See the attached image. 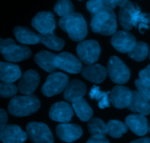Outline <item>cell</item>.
Returning <instances> with one entry per match:
<instances>
[{
	"label": "cell",
	"mask_w": 150,
	"mask_h": 143,
	"mask_svg": "<svg viewBox=\"0 0 150 143\" xmlns=\"http://www.w3.org/2000/svg\"><path fill=\"white\" fill-rule=\"evenodd\" d=\"M119 20L125 31L137 27L140 32L143 33L144 30L150 28L149 15L142 13L139 6H135L130 1L120 8Z\"/></svg>",
	"instance_id": "1"
},
{
	"label": "cell",
	"mask_w": 150,
	"mask_h": 143,
	"mask_svg": "<svg viewBox=\"0 0 150 143\" xmlns=\"http://www.w3.org/2000/svg\"><path fill=\"white\" fill-rule=\"evenodd\" d=\"M90 25L92 31L96 33L103 35L115 34L117 29V21L113 9L105 7L92 13Z\"/></svg>",
	"instance_id": "2"
},
{
	"label": "cell",
	"mask_w": 150,
	"mask_h": 143,
	"mask_svg": "<svg viewBox=\"0 0 150 143\" xmlns=\"http://www.w3.org/2000/svg\"><path fill=\"white\" fill-rule=\"evenodd\" d=\"M59 25L74 41H81L87 35L86 22L79 13H73L62 17L59 21Z\"/></svg>",
	"instance_id": "3"
},
{
	"label": "cell",
	"mask_w": 150,
	"mask_h": 143,
	"mask_svg": "<svg viewBox=\"0 0 150 143\" xmlns=\"http://www.w3.org/2000/svg\"><path fill=\"white\" fill-rule=\"evenodd\" d=\"M40 102L36 96L26 95L13 97L8 105L9 112L16 117H24L39 110Z\"/></svg>",
	"instance_id": "4"
},
{
	"label": "cell",
	"mask_w": 150,
	"mask_h": 143,
	"mask_svg": "<svg viewBox=\"0 0 150 143\" xmlns=\"http://www.w3.org/2000/svg\"><path fill=\"white\" fill-rule=\"evenodd\" d=\"M0 51L3 57L10 62H20L31 56V51L28 47L16 45L10 38L1 40Z\"/></svg>",
	"instance_id": "5"
},
{
	"label": "cell",
	"mask_w": 150,
	"mask_h": 143,
	"mask_svg": "<svg viewBox=\"0 0 150 143\" xmlns=\"http://www.w3.org/2000/svg\"><path fill=\"white\" fill-rule=\"evenodd\" d=\"M108 73L112 82L114 83L125 84L129 80L130 72L126 65L115 56L110 57L108 62Z\"/></svg>",
	"instance_id": "6"
},
{
	"label": "cell",
	"mask_w": 150,
	"mask_h": 143,
	"mask_svg": "<svg viewBox=\"0 0 150 143\" xmlns=\"http://www.w3.org/2000/svg\"><path fill=\"white\" fill-rule=\"evenodd\" d=\"M68 76L64 73H53L48 76L46 82L42 86V93L47 97H51L60 93L68 85Z\"/></svg>",
	"instance_id": "7"
},
{
	"label": "cell",
	"mask_w": 150,
	"mask_h": 143,
	"mask_svg": "<svg viewBox=\"0 0 150 143\" xmlns=\"http://www.w3.org/2000/svg\"><path fill=\"white\" fill-rule=\"evenodd\" d=\"M77 54L82 62L86 65H92L98 60L100 54V47L96 41H82L77 46Z\"/></svg>",
	"instance_id": "8"
},
{
	"label": "cell",
	"mask_w": 150,
	"mask_h": 143,
	"mask_svg": "<svg viewBox=\"0 0 150 143\" xmlns=\"http://www.w3.org/2000/svg\"><path fill=\"white\" fill-rule=\"evenodd\" d=\"M26 129L32 143H54L52 133L45 123L31 122L28 123Z\"/></svg>",
	"instance_id": "9"
},
{
	"label": "cell",
	"mask_w": 150,
	"mask_h": 143,
	"mask_svg": "<svg viewBox=\"0 0 150 143\" xmlns=\"http://www.w3.org/2000/svg\"><path fill=\"white\" fill-rule=\"evenodd\" d=\"M55 65L58 68L70 73H78L82 70V64L80 60L67 52H62L57 55Z\"/></svg>",
	"instance_id": "10"
},
{
	"label": "cell",
	"mask_w": 150,
	"mask_h": 143,
	"mask_svg": "<svg viewBox=\"0 0 150 143\" xmlns=\"http://www.w3.org/2000/svg\"><path fill=\"white\" fill-rule=\"evenodd\" d=\"M111 45L121 53H129L136 44L135 37L127 31L116 32L111 40Z\"/></svg>",
	"instance_id": "11"
},
{
	"label": "cell",
	"mask_w": 150,
	"mask_h": 143,
	"mask_svg": "<svg viewBox=\"0 0 150 143\" xmlns=\"http://www.w3.org/2000/svg\"><path fill=\"white\" fill-rule=\"evenodd\" d=\"M32 25L40 34L53 32L56 28V21L51 12H40L34 17Z\"/></svg>",
	"instance_id": "12"
},
{
	"label": "cell",
	"mask_w": 150,
	"mask_h": 143,
	"mask_svg": "<svg viewBox=\"0 0 150 143\" xmlns=\"http://www.w3.org/2000/svg\"><path fill=\"white\" fill-rule=\"evenodd\" d=\"M132 98V91L122 85H117L110 92L109 98L111 104L115 108H127Z\"/></svg>",
	"instance_id": "13"
},
{
	"label": "cell",
	"mask_w": 150,
	"mask_h": 143,
	"mask_svg": "<svg viewBox=\"0 0 150 143\" xmlns=\"http://www.w3.org/2000/svg\"><path fill=\"white\" fill-rule=\"evenodd\" d=\"M0 130V139L3 143H23L27 139V133L16 125H6Z\"/></svg>",
	"instance_id": "14"
},
{
	"label": "cell",
	"mask_w": 150,
	"mask_h": 143,
	"mask_svg": "<svg viewBox=\"0 0 150 143\" xmlns=\"http://www.w3.org/2000/svg\"><path fill=\"white\" fill-rule=\"evenodd\" d=\"M73 107L66 102H58L51 106L49 117L51 120L59 123H69L73 116Z\"/></svg>",
	"instance_id": "15"
},
{
	"label": "cell",
	"mask_w": 150,
	"mask_h": 143,
	"mask_svg": "<svg viewBox=\"0 0 150 143\" xmlns=\"http://www.w3.org/2000/svg\"><path fill=\"white\" fill-rule=\"evenodd\" d=\"M56 133L60 140L64 142H73L82 136V129L79 126L70 123H62L57 126Z\"/></svg>",
	"instance_id": "16"
},
{
	"label": "cell",
	"mask_w": 150,
	"mask_h": 143,
	"mask_svg": "<svg viewBox=\"0 0 150 143\" xmlns=\"http://www.w3.org/2000/svg\"><path fill=\"white\" fill-rule=\"evenodd\" d=\"M40 82V76L33 70H26L19 82L18 90L24 95H32L38 88Z\"/></svg>",
	"instance_id": "17"
},
{
	"label": "cell",
	"mask_w": 150,
	"mask_h": 143,
	"mask_svg": "<svg viewBox=\"0 0 150 143\" xmlns=\"http://www.w3.org/2000/svg\"><path fill=\"white\" fill-rule=\"evenodd\" d=\"M125 124L130 130L138 136H144L149 130L147 119L144 115L133 114L127 116L125 119Z\"/></svg>",
	"instance_id": "18"
},
{
	"label": "cell",
	"mask_w": 150,
	"mask_h": 143,
	"mask_svg": "<svg viewBox=\"0 0 150 143\" xmlns=\"http://www.w3.org/2000/svg\"><path fill=\"white\" fill-rule=\"evenodd\" d=\"M127 109L133 112L144 116L150 114L149 100L143 96L139 91H132L131 101Z\"/></svg>",
	"instance_id": "19"
},
{
	"label": "cell",
	"mask_w": 150,
	"mask_h": 143,
	"mask_svg": "<svg viewBox=\"0 0 150 143\" xmlns=\"http://www.w3.org/2000/svg\"><path fill=\"white\" fill-rule=\"evenodd\" d=\"M108 70L99 64L89 65L82 69L81 74L85 79L94 83H100L105 79Z\"/></svg>",
	"instance_id": "20"
},
{
	"label": "cell",
	"mask_w": 150,
	"mask_h": 143,
	"mask_svg": "<svg viewBox=\"0 0 150 143\" xmlns=\"http://www.w3.org/2000/svg\"><path fill=\"white\" fill-rule=\"evenodd\" d=\"M86 93V88L84 83L74 79L68 83L64 92V98L67 101L73 102L79 98H83Z\"/></svg>",
	"instance_id": "21"
},
{
	"label": "cell",
	"mask_w": 150,
	"mask_h": 143,
	"mask_svg": "<svg viewBox=\"0 0 150 143\" xmlns=\"http://www.w3.org/2000/svg\"><path fill=\"white\" fill-rule=\"evenodd\" d=\"M21 76V71L18 65L1 62L0 65V79L6 83H13Z\"/></svg>",
	"instance_id": "22"
},
{
	"label": "cell",
	"mask_w": 150,
	"mask_h": 143,
	"mask_svg": "<svg viewBox=\"0 0 150 143\" xmlns=\"http://www.w3.org/2000/svg\"><path fill=\"white\" fill-rule=\"evenodd\" d=\"M57 55L46 51H41L35 55V60L37 64L47 72H52L57 68L55 65Z\"/></svg>",
	"instance_id": "23"
},
{
	"label": "cell",
	"mask_w": 150,
	"mask_h": 143,
	"mask_svg": "<svg viewBox=\"0 0 150 143\" xmlns=\"http://www.w3.org/2000/svg\"><path fill=\"white\" fill-rule=\"evenodd\" d=\"M72 107L81 121H88L93 115V111L86 101L83 98L72 102Z\"/></svg>",
	"instance_id": "24"
},
{
	"label": "cell",
	"mask_w": 150,
	"mask_h": 143,
	"mask_svg": "<svg viewBox=\"0 0 150 143\" xmlns=\"http://www.w3.org/2000/svg\"><path fill=\"white\" fill-rule=\"evenodd\" d=\"M14 35L19 43L23 44H36L40 42L38 35L30 29L22 26H17L14 29Z\"/></svg>",
	"instance_id": "25"
},
{
	"label": "cell",
	"mask_w": 150,
	"mask_h": 143,
	"mask_svg": "<svg viewBox=\"0 0 150 143\" xmlns=\"http://www.w3.org/2000/svg\"><path fill=\"white\" fill-rule=\"evenodd\" d=\"M40 42L51 49L55 51H60L63 48L64 46V41L61 38H58L54 34V32H50L46 34H40L38 35Z\"/></svg>",
	"instance_id": "26"
},
{
	"label": "cell",
	"mask_w": 150,
	"mask_h": 143,
	"mask_svg": "<svg viewBox=\"0 0 150 143\" xmlns=\"http://www.w3.org/2000/svg\"><path fill=\"white\" fill-rule=\"evenodd\" d=\"M111 92H103L100 90L98 86H93L89 92V97L92 99H95L98 101V107L100 109H105L110 107V102L108 95Z\"/></svg>",
	"instance_id": "27"
},
{
	"label": "cell",
	"mask_w": 150,
	"mask_h": 143,
	"mask_svg": "<svg viewBox=\"0 0 150 143\" xmlns=\"http://www.w3.org/2000/svg\"><path fill=\"white\" fill-rule=\"evenodd\" d=\"M88 129L92 137H105L108 134L107 125L99 118L92 119L88 123Z\"/></svg>",
	"instance_id": "28"
},
{
	"label": "cell",
	"mask_w": 150,
	"mask_h": 143,
	"mask_svg": "<svg viewBox=\"0 0 150 143\" xmlns=\"http://www.w3.org/2000/svg\"><path fill=\"white\" fill-rule=\"evenodd\" d=\"M148 54L149 48L147 44L139 41L136 43L133 49L128 53V56L135 61L140 62L144 60L147 57Z\"/></svg>",
	"instance_id": "29"
},
{
	"label": "cell",
	"mask_w": 150,
	"mask_h": 143,
	"mask_svg": "<svg viewBox=\"0 0 150 143\" xmlns=\"http://www.w3.org/2000/svg\"><path fill=\"white\" fill-rule=\"evenodd\" d=\"M108 127V134L112 137L113 138H120L123 134L127 132V125L123 123L120 120H111L107 123Z\"/></svg>",
	"instance_id": "30"
},
{
	"label": "cell",
	"mask_w": 150,
	"mask_h": 143,
	"mask_svg": "<svg viewBox=\"0 0 150 143\" xmlns=\"http://www.w3.org/2000/svg\"><path fill=\"white\" fill-rule=\"evenodd\" d=\"M54 10L59 16L64 17L73 13L74 7L70 0H58Z\"/></svg>",
	"instance_id": "31"
},
{
	"label": "cell",
	"mask_w": 150,
	"mask_h": 143,
	"mask_svg": "<svg viewBox=\"0 0 150 143\" xmlns=\"http://www.w3.org/2000/svg\"><path fill=\"white\" fill-rule=\"evenodd\" d=\"M18 88L13 83H6L1 82L0 83V95L2 98H9L13 96L18 92Z\"/></svg>",
	"instance_id": "32"
},
{
	"label": "cell",
	"mask_w": 150,
	"mask_h": 143,
	"mask_svg": "<svg viewBox=\"0 0 150 143\" xmlns=\"http://www.w3.org/2000/svg\"><path fill=\"white\" fill-rule=\"evenodd\" d=\"M135 85L138 91L146 99L150 101V82L142 79H138L135 82Z\"/></svg>",
	"instance_id": "33"
},
{
	"label": "cell",
	"mask_w": 150,
	"mask_h": 143,
	"mask_svg": "<svg viewBox=\"0 0 150 143\" xmlns=\"http://www.w3.org/2000/svg\"><path fill=\"white\" fill-rule=\"evenodd\" d=\"M105 7H107V6H105V4L100 0H89L86 3V9L91 13H95Z\"/></svg>",
	"instance_id": "34"
},
{
	"label": "cell",
	"mask_w": 150,
	"mask_h": 143,
	"mask_svg": "<svg viewBox=\"0 0 150 143\" xmlns=\"http://www.w3.org/2000/svg\"><path fill=\"white\" fill-rule=\"evenodd\" d=\"M139 77L140 79L150 82V65H149L146 68L139 72Z\"/></svg>",
	"instance_id": "35"
},
{
	"label": "cell",
	"mask_w": 150,
	"mask_h": 143,
	"mask_svg": "<svg viewBox=\"0 0 150 143\" xmlns=\"http://www.w3.org/2000/svg\"><path fill=\"white\" fill-rule=\"evenodd\" d=\"M86 143H110L105 137H92Z\"/></svg>",
	"instance_id": "36"
},
{
	"label": "cell",
	"mask_w": 150,
	"mask_h": 143,
	"mask_svg": "<svg viewBox=\"0 0 150 143\" xmlns=\"http://www.w3.org/2000/svg\"><path fill=\"white\" fill-rule=\"evenodd\" d=\"M0 117H1V124H0V129H1L6 126L7 122V115L4 110H0Z\"/></svg>",
	"instance_id": "37"
},
{
	"label": "cell",
	"mask_w": 150,
	"mask_h": 143,
	"mask_svg": "<svg viewBox=\"0 0 150 143\" xmlns=\"http://www.w3.org/2000/svg\"><path fill=\"white\" fill-rule=\"evenodd\" d=\"M100 1H102L105 4V6L113 9V10L117 6L115 0H100Z\"/></svg>",
	"instance_id": "38"
},
{
	"label": "cell",
	"mask_w": 150,
	"mask_h": 143,
	"mask_svg": "<svg viewBox=\"0 0 150 143\" xmlns=\"http://www.w3.org/2000/svg\"><path fill=\"white\" fill-rule=\"evenodd\" d=\"M130 143H150V138L149 137L141 138V139L132 141Z\"/></svg>",
	"instance_id": "39"
},
{
	"label": "cell",
	"mask_w": 150,
	"mask_h": 143,
	"mask_svg": "<svg viewBox=\"0 0 150 143\" xmlns=\"http://www.w3.org/2000/svg\"><path fill=\"white\" fill-rule=\"evenodd\" d=\"M116 3H117V6H120V7H122L124 4H125L128 1V0H115Z\"/></svg>",
	"instance_id": "40"
},
{
	"label": "cell",
	"mask_w": 150,
	"mask_h": 143,
	"mask_svg": "<svg viewBox=\"0 0 150 143\" xmlns=\"http://www.w3.org/2000/svg\"><path fill=\"white\" fill-rule=\"evenodd\" d=\"M149 59H150V50H149Z\"/></svg>",
	"instance_id": "41"
},
{
	"label": "cell",
	"mask_w": 150,
	"mask_h": 143,
	"mask_svg": "<svg viewBox=\"0 0 150 143\" xmlns=\"http://www.w3.org/2000/svg\"><path fill=\"white\" fill-rule=\"evenodd\" d=\"M149 132H150V126H149Z\"/></svg>",
	"instance_id": "42"
}]
</instances>
